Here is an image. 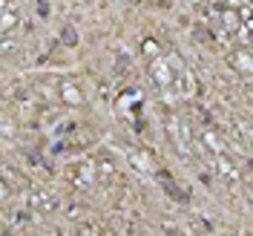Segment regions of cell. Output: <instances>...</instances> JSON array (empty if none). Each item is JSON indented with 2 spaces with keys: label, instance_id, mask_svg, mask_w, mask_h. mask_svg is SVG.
<instances>
[{
  "label": "cell",
  "instance_id": "obj_2",
  "mask_svg": "<svg viewBox=\"0 0 253 236\" xmlns=\"http://www.w3.org/2000/svg\"><path fill=\"white\" fill-rule=\"evenodd\" d=\"M15 29H20V9L12 0H0V38H9Z\"/></svg>",
  "mask_w": 253,
  "mask_h": 236
},
{
  "label": "cell",
  "instance_id": "obj_3",
  "mask_svg": "<svg viewBox=\"0 0 253 236\" xmlns=\"http://www.w3.org/2000/svg\"><path fill=\"white\" fill-rule=\"evenodd\" d=\"M124 156H126V161H129L132 170H138V173H150V170H153V161H150V156H147L144 150H126Z\"/></svg>",
  "mask_w": 253,
  "mask_h": 236
},
{
  "label": "cell",
  "instance_id": "obj_6",
  "mask_svg": "<svg viewBox=\"0 0 253 236\" xmlns=\"http://www.w3.org/2000/svg\"><path fill=\"white\" fill-rule=\"evenodd\" d=\"M135 236H147V234H135Z\"/></svg>",
  "mask_w": 253,
  "mask_h": 236
},
{
  "label": "cell",
  "instance_id": "obj_5",
  "mask_svg": "<svg viewBox=\"0 0 253 236\" xmlns=\"http://www.w3.org/2000/svg\"><path fill=\"white\" fill-rule=\"evenodd\" d=\"M0 199H6V188H3V182H0Z\"/></svg>",
  "mask_w": 253,
  "mask_h": 236
},
{
  "label": "cell",
  "instance_id": "obj_1",
  "mask_svg": "<svg viewBox=\"0 0 253 236\" xmlns=\"http://www.w3.org/2000/svg\"><path fill=\"white\" fill-rule=\"evenodd\" d=\"M141 52H144L147 78L153 81V87H156L161 101L181 104V101H187L190 95L196 93V78L187 69V63L181 61L175 52H167V49L156 47V41H147Z\"/></svg>",
  "mask_w": 253,
  "mask_h": 236
},
{
  "label": "cell",
  "instance_id": "obj_4",
  "mask_svg": "<svg viewBox=\"0 0 253 236\" xmlns=\"http://www.w3.org/2000/svg\"><path fill=\"white\" fill-rule=\"evenodd\" d=\"M230 66H236L242 75H251V52L242 49L239 55H230Z\"/></svg>",
  "mask_w": 253,
  "mask_h": 236
}]
</instances>
